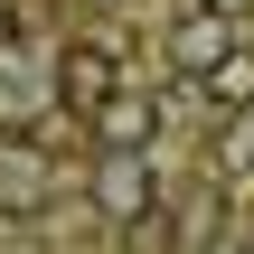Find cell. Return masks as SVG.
Returning <instances> with one entry per match:
<instances>
[{
	"label": "cell",
	"instance_id": "1",
	"mask_svg": "<svg viewBox=\"0 0 254 254\" xmlns=\"http://www.w3.org/2000/svg\"><path fill=\"white\" fill-rule=\"evenodd\" d=\"M85 207H94L104 226H151V207H160L151 160H141V151H104V160H94V179H85Z\"/></svg>",
	"mask_w": 254,
	"mask_h": 254
},
{
	"label": "cell",
	"instance_id": "2",
	"mask_svg": "<svg viewBox=\"0 0 254 254\" xmlns=\"http://www.w3.org/2000/svg\"><path fill=\"white\" fill-rule=\"evenodd\" d=\"M47 85H57V104L85 123V113H94V104L123 85V57H113L104 38H66V47H57V66H47Z\"/></svg>",
	"mask_w": 254,
	"mask_h": 254
},
{
	"label": "cell",
	"instance_id": "3",
	"mask_svg": "<svg viewBox=\"0 0 254 254\" xmlns=\"http://www.w3.org/2000/svg\"><path fill=\"white\" fill-rule=\"evenodd\" d=\"M85 132H94V151H151L160 104H151V94H132V85H113V94L85 113Z\"/></svg>",
	"mask_w": 254,
	"mask_h": 254
},
{
	"label": "cell",
	"instance_id": "4",
	"mask_svg": "<svg viewBox=\"0 0 254 254\" xmlns=\"http://www.w3.org/2000/svg\"><path fill=\"white\" fill-rule=\"evenodd\" d=\"M28 207H47V141L0 132V217H28Z\"/></svg>",
	"mask_w": 254,
	"mask_h": 254
},
{
	"label": "cell",
	"instance_id": "5",
	"mask_svg": "<svg viewBox=\"0 0 254 254\" xmlns=\"http://www.w3.org/2000/svg\"><path fill=\"white\" fill-rule=\"evenodd\" d=\"M226 47H236V38H226V19H217V9H189V19L170 28V66H179V85H198Z\"/></svg>",
	"mask_w": 254,
	"mask_h": 254
},
{
	"label": "cell",
	"instance_id": "6",
	"mask_svg": "<svg viewBox=\"0 0 254 254\" xmlns=\"http://www.w3.org/2000/svg\"><path fill=\"white\" fill-rule=\"evenodd\" d=\"M198 94H207V104H236V113H245V104H254V57H245V47H226V57H217V66L198 75Z\"/></svg>",
	"mask_w": 254,
	"mask_h": 254
},
{
	"label": "cell",
	"instance_id": "7",
	"mask_svg": "<svg viewBox=\"0 0 254 254\" xmlns=\"http://www.w3.org/2000/svg\"><path fill=\"white\" fill-rule=\"evenodd\" d=\"M9 47H19V9L0 0V57H9Z\"/></svg>",
	"mask_w": 254,
	"mask_h": 254
},
{
	"label": "cell",
	"instance_id": "8",
	"mask_svg": "<svg viewBox=\"0 0 254 254\" xmlns=\"http://www.w3.org/2000/svg\"><path fill=\"white\" fill-rule=\"evenodd\" d=\"M198 9H217V19H245V9H254V0H198Z\"/></svg>",
	"mask_w": 254,
	"mask_h": 254
}]
</instances>
